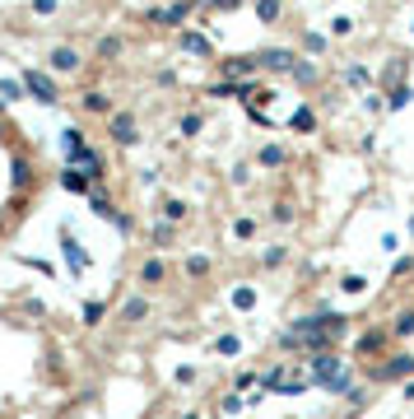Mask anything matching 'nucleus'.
I'll return each instance as SVG.
<instances>
[{"instance_id": "4c0bfd02", "label": "nucleus", "mask_w": 414, "mask_h": 419, "mask_svg": "<svg viewBox=\"0 0 414 419\" xmlns=\"http://www.w3.org/2000/svg\"><path fill=\"white\" fill-rule=\"evenodd\" d=\"M219 354H238V336H224L219 340Z\"/></svg>"}, {"instance_id": "1a4fd4ad", "label": "nucleus", "mask_w": 414, "mask_h": 419, "mask_svg": "<svg viewBox=\"0 0 414 419\" xmlns=\"http://www.w3.org/2000/svg\"><path fill=\"white\" fill-rule=\"evenodd\" d=\"M61 252H65V265L75 270V275H84V265H89V256L79 252V243H75V233H61Z\"/></svg>"}, {"instance_id": "72a5a7b5", "label": "nucleus", "mask_w": 414, "mask_h": 419, "mask_svg": "<svg viewBox=\"0 0 414 419\" xmlns=\"http://www.w3.org/2000/svg\"><path fill=\"white\" fill-rule=\"evenodd\" d=\"M186 275H210V261H205V256H191V261H186Z\"/></svg>"}, {"instance_id": "58836bf2", "label": "nucleus", "mask_w": 414, "mask_h": 419, "mask_svg": "<svg viewBox=\"0 0 414 419\" xmlns=\"http://www.w3.org/2000/svg\"><path fill=\"white\" fill-rule=\"evenodd\" d=\"M405 270H414V256H400V261L391 265V275H405Z\"/></svg>"}, {"instance_id": "6ab92c4d", "label": "nucleus", "mask_w": 414, "mask_h": 419, "mask_svg": "<svg viewBox=\"0 0 414 419\" xmlns=\"http://www.w3.org/2000/svg\"><path fill=\"white\" fill-rule=\"evenodd\" d=\"M289 131H303V135H307V131H317V112H312V108H298L289 117Z\"/></svg>"}, {"instance_id": "bb28decb", "label": "nucleus", "mask_w": 414, "mask_h": 419, "mask_svg": "<svg viewBox=\"0 0 414 419\" xmlns=\"http://www.w3.org/2000/svg\"><path fill=\"white\" fill-rule=\"evenodd\" d=\"M391 336H400V340H405V336H414V312H400L396 322H391Z\"/></svg>"}, {"instance_id": "ddd939ff", "label": "nucleus", "mask_w": 414, "mask_h": 419, "mask_svg": "<svg viewBox=\"0 0 414 419\" xmlns=\"http://www.w3.org/2000/svg\"><path fill=\"white\" fill-rule=\"evenodd\" d=\"M414 103V84H391V93H386V112H405Z\"/></svg>"}, {"instance_id": "b1692460", "label": "nucleus", "mask_w": 414, "mask_h": 419, "mask_svg": "<svg viewBox=\"0 0 414 419\" xmlns=\"http://www.w3.org/2000/svg\"><path fill=\"white\" fill-rule=\"evenodd\" d=\"M140 317H149V303H144V298H131L122 308V322H140Z\"/></svg>"}, {"instance_id": "a211bd4d", "label": "nucleus", "mask_w": 414, "mask_h": 419, "mask_svg": "<svg viewBox=\"0 0 414 419\" xmlns=\"http://www.w3.org/2000/svg\"><path fill=\"white\" fill-rule=\"evenodd\" d=\"M89 210H93V215H98V219H112V224H122V210H117V205H112L108 196H98V191H93Z\"/></svg>"}, {"instance_id": "c756f323", "label": "nucleus", "mask_w": 414, "mask_h": 419, "mask_svg": "<svg viewBox=\"0 0 414 419\" xmlns=\"http://www.w3.org/2000/svg\"><path fill=\"white\" fill-rule=\"evenodd\" d=\"M345 79H349L354 89H363V84H372V75L363 70V65H349V70H345Z\"/></svg>"}, {"instance_id": "f03ea898", "label": "nucleus", "mask_w": 414, "mask_h": 419, "mask_svg": "<svg viewBox=\"0 0 414 419\" xmlns=\"http://www.w3.org/2000/svg\"><path fill=\"white\" fill-rule=\"evenodd\" d=\"M191 5L196 0H172V5H154V10H144V24L149 28H186L191 24Z\"/></svg>"}, {"instance_id": "7c9ffc66", "label": "nucleus", "mask_w": 414, "mask_h": 419, "mask_svg": "<svg viewBox=\"0 0 414 419\" xmlns=\"http://www.w3.org/2000/svg\"><path fill=\"white\" fill-rule=\"evenodd\" d=\"M340 289H345V294H363V289H368V279H363V275H345V279H340Z\"/></svg>"}, {"instance_id": "ea45409f", "label": "nucleus", "mask_w": 414, "mask_h": 419, "mask_svg": "<svg viewBox=\"0 0 414 419\" xmlns=\"http://www.w3.org/2000/svg\"><path fill=\"white\" fill-rule=\"evenodd\" d=\"M210 5H215V10H224V15H229V10H238V5H242V0H210Z\"/></svg>"}, {"instance_id": "f704fd0d", "label": "nucleus", "mask_w": 414, "mask_h": 419, "mask_svg": "<svg viewBox=\"0 0 414 419\" xmlns=\"http://www.w3.org/2000/svg\"><path fill=\"white\" fill-rule=\"evenodd\" d=\"M275 224H293V205H289V201L275 205Z\"/></svg>"}, {"instance_id": "cd10ccee", "label": "nucleus", "mask_w": 414, "mask_h": 419, "mask_svg": "<svg viewBox=\"0 0 414 419\" xmlns=\"http://www.w3.org/2000/svg\"><path fill=\"white\" fill-rule=\"evenodd\" d=\"M349 33H354V19L349 15H336V19H331V38H349Z\"/></svg>"}, {"instance_id": "2f4dec72", "label": "nucleus", "mask_w": 414, "mask_h": 419, "mask_svg": "<svg viewBox=\"0 0 414 419\" xmlns=\"http://www.w3.org/2000/svg\"><path fill=\"white\" fill-rule=\"evenodd\" d=\"M61 10V0H33V15H42V19H51Z\"/></svg>"}, {"instance_id": "f3484780", "label": "nucleus", "mask_w": 414, "mask_h": 419, "mask_svg": "<svg viewBox=\"0 0 414 419\" xmlns=\"http://www.w3.org/2000/svg\"><path fill=\"white\" fill-rule=\"evenodd\" d=\"M122 38H98V42H93V56H98V61H117V56H122Z\"/></svg>"}, {"instance_id": "a878e982", "label": "nucleus", "mask_w": 414, "mask_h": 419, "mask_svg": "<svg viewBox=\"0 0 414 419\" xmlns=\"http://www.w3.org/2000/svg\"><path fill=\"white\" fill-rule=\"evenodd\" d=\"M163 279V261H144L140 265V284H158Z\"/></svg>"}, {"instance_id": "393cba45", "label": "nucleus", "mask_w": 414, "mask_h": 419, "mask_svg": "<svg viewBox=\"0 0 414 419\" xmlns=\"http://www.w3.org/2000/svg\"><path fill=\"white\" fill-rule=\"evenodd\" d=\"M251 233H256V219H251V215L233 219V238H238V243H247V238H251Z\"/></svg>"}, {"instance_id": "423d86ee", "label": "nucleus", "mask_w": 414, "mask_h": 419, "mask_svg": "<svg viewBox=\"0 0 414 419\" xmlns=\"http://www.w3.org/2000/svg\"><path fill=\"white\" fill-rule=\"evenodd\" d=\"M108 135L117 140V145H135V140H140L135 112H112V117H108Z\"/></svg>"}, {"instance_id": "4468645a", "label": "nucleus", "mask_w": 414, "mask_h": 419, "mask_svg": "<svg viewBox=\"0 0 414 419\" xmlns=\"http://www.w3.org/2000/svg\"><path fill=\"white\" fill-rule=\"evenodd\" d=\"M256 163H261V168H284V163H289V149H284V145H265L261 154H256Z\"/></svg>"}, {"instance_id": "6e6552de", "label": "nucleus", "mask_w": 414, "mask_h": 419, "mask_svg": "<svg viewBox=\"0 0 414 419\" xmlns=\"http://www.w3.org/2000/svg\"><path fill=\"white\" fill-rule=\"evenodd\" d=\"M61 186L70 191V196H89L93 191V177L84 168H75V163H65V172H61Z\"/></svg>"}, {"instance_id": "a19ab883", "label": "nucleus", "mask_w": 414, "mask_h": 419, "mask_svg": "<svg viewBox=\"0 0 414 419\" xmlns=\"http://www.w3.org/2000/svg\"><path fill=\"white\" fill-rule=\"evenodd\" d=\"M405 396H410V401H414V382H405Z\"/></svg>"}, {"instance_id": "dca6fc26", "label": "nucleus", "mask_w": 414, "mask_h": 419, "mask_svg": "<svg viewBox=\"0 0 414 419\" xmlns=\"http://www.w3.org/2000/svg\"><path fill=\"white\" fill-rule=\"evenodd\" d=\"M312 363H317V382H322V387L331 382V377H340V359L336 354H317Z\"/></svg>"}, {"instance_id": "9b49d317", "label": "nucleus", "mask_w": 414, "mask_h": 419, "mask_svg": "<svg viewBox=\"0 0 414 419\" xmlns=\"http://www.w3.org/2000/svg\"><path fill=\"white\" fill-rule=\"evenodd\" d=\"M256 10V24H279L284 19V0H251Z\"/></svg>"}, {"instance_id": "37998d69", "label": "nucleus", "mask_w": 414, "mask_h": 419, "mask_svg": "<svg viewBox=\"0 0 414 419\" xmlns=\"http://www.w3.org/2000/svg\"><path fill=\"white\" fill-rule=\"evenodd\" d=\"M410 238H414V219H410Z\"/></svg>"}, {"instance_id": "39448f33", "label": "nucleus", "mask_w": 414, "mask_h": 419, "mask_svg": "<svg viewBox=\"0 0 414 419\" xmlns=\"http://www.w3.org/2000/svg\"><path fill=\"white\" fill-rule=\"evenodd\" d=\"M79 65H84V56H79L75 47H51V51H47V70H51V75H79Z\"/></svg>"}, {"instance_id": "0eeeda50", "label": "nucleus", "mask_w": 414, "mask_h": 419, "mask_svg": "<svg viewBox=\"0 0 414 419\" xmlns=\"http://www.w3.org/2000/svg\"><path fill=\"white\" fill-rule=\"evenodd\" d=\"M219 75H229V79H256V75H261V61H256V51H251V56H229V61H219Z\"/></svg>"}, {"instance_id": "79ce46f5", "label": "nucleus", "mask_w": 414, "mask_h": 419, "mask_svg": "<svg viewBox=\"0 0 414 419\" xmlns=\"http://www.w3.org/2000/svg\"><path fill=\"white\" fill-rule=\"evenodd\" d=\"M5 103H10V98H5V93H0V112H5Z\"/></svg>"}, {"instance_id": "aec40b11", "label": "nucleus", "mask_w": 414, "mask_h": 419, "mask_svg": "<svg viewBox=\"0 0 414 419\" xmlns=\"http://www.w3.org/2000/svg\"><path fill=\"white\" fill-rule=\"evenodd\" d=\"M233 308L251 312V308H256V289H251V284H238V289H233Z\"/></svg>"}, {"instance_id": "2eb2a0df", "label": "nucleus", "mask_w": 414, "mask_h": 419, "mask_svg": "<svg viewBox=\"0 0 414 419\" xmlns=\"http://www.w3.org/2000/svg\"><path fill=\"white\" fill-rule=\"evenodd\" d=\"M182 51H191V56H210L215 47L205 42V33H191V28H182Z\"/></svg>"}, {"instance_id": "20e7f679", "label": "nucleus", "mask_w": 414, "mask_h": 419, "mask_svg": "<svg viewBox=\"0 0 414 419\" xmlns=\"http://www.w3.org/2000/svg\"><path fill=\"white\" fill-rule=\"evenodd\" d=\"M256 61H261V70H270V75H293V65L303 61V56L289 51V47H261Z\"/></svg>"}, {"instance_id": "7ed1b4c3", "label": "nucleus", "mask_w": 414, "mask_h": 419, "mask_svg": "<svg viewBox=\"0 0 414 419\" xmlns=\"http://www.w3.org/2000/svg\"><path fill=\"white\" fill-rule=\"evenodd\" d=\"M24 89L42 103V108H56L61 103V89H56V79H51V70H38V65H28L24 70Z\"/></svg>"}, {"instance_id": "473e14b6", "label": "nucleus", "mask_w": 414, "mask_h": 419, "mask_svg": "<svg viewBox=\"0 0 414 419\" xmlns=\"http://www.w3.org/2000/svg\"><path fill=\"white\" fill-rule=\"evenodd\" d=\"M377 345H382V331H368V336H363V340H358V354H372V350H377Z\"/></svg>"}, {"instance_id": "c9c22d12", "label": "nucleus", "mask_w": 414, "mask_h": 419, "mask_svg": "<svg viewBox=\"0 0 414 419\" xmlns=\"http://www.w3.org/2000/svg\"><path fill=\"white\" fill-rule=\"evenodd\" d=\"M84 322H89V326L103 322V303H89V308H84Z\"/></svg>"}, {"instance_id": "f8f14e48", "label": "nucleus", "mask_w": 414, "mask_h": 419, "mask_svg": "<svg viewBox=\"0 0 414 419\" xmlns=\"http://www.w3.org/2000/svg\"><path fill=\"white\" fill-rule=\"evenodd\" d=\"M79 103H84V112H93V117H112V98L103 89H89Z\"/></svg>"}, {"instance_id": "412c9836", "label": "nucleus", "mask_w": 414, "mask_h": 419, "mask_svg": "<svg viewBox=\"0 0 414 419\" xmlns=\"http://www.w3.org/2000/svg\"><path fill=\"white\" fill-rule=\"evenodd\" d=\"M177 131H182L186 140H191V135H200V131H205V112H186L182 122H177Z\"/></svg>"}, {"instance_id": "c85d7f7f", "label": "nucleus", "mask_w": 414, "mask_h": 419, "mask_svg": "<svg viewBox=\"0 0 414 419\" xmlns=\"http://www.w3.org/2000/svg\"><path fill=\"white\" fill-rule=\"evenodd\" d=\"M303 47L312 51V56H326V38L322 33H303Z\"/></svg>"}, {"instance_id": "9d476101", "label": "nucleus", "mask_w": 414, "mask_h": 419, "mask_svg": "<svg viewBox=\"0 0 414 419\" xmlns=\"http://www.w3.org/2000/svg\"><path fill=\"white\" fill-rule=\"evenodd\" d=\"M410 372H414V354H400V359H391V363H382V368L372 372V377L391 382V377H410Z\"/></svg>"}, {"instance_id": "5701e85b", "label": "nucleus", "mask_w": 414, "mask_h": 419, "mask_svg": "<svg viewBox=\"0 0 414 419\" xmlns=\"http://www.w3.org/2000/svg\"><path fill=\"white\" fill-rule=\"evenodd\" d=\"M293 79H298V84H317V79H322V70H317L312 61H298V65H293Z\"/></svg>"}, {"instance_id": "f257e3e1", "label": "nucleus", "mask_w": 414, "mask_h": 419, "mask_svg": "<svg viewBox=\"0 0 414 419\" xmlns=\"http://www.w3.org/2000/svg\"><path fill=\"white\" fill-rule=\"evenodd\" d=\"M345 336V317L340 312H317V317H303L284 331V345H307V350H322V345L340 340Z\"/></svg>"}, {"instance_id": "4be33fe9", "label": "nucleus", "mask_w": 414, "mask_h": 419, "mask_svg": "<svg viewBox=\"0 0 414 419\" xmlns=\"http://www.w3.org/2000/svg\"><path fill=\"white\" fill-rule=\"evenodd\" d=\"M163 219H168V224H182V219H186V201L168 196V201H163Z\"/></svg>"}, {"instance_id": "e433bc0d", "label": "nucleus", "mask_w": 414, "mask_h": 419, "mask_svg": "<svg viewBox=\"0 0 414 419\" xmlns=\"http://www.w3.org/2000/svg\"><path fill=\"white\" fill-rule=\"evenodd\" d=\"M154 238H158V243L168 247V243H172V224H158V229H154Z\"/></svg>"}]
</instances>
